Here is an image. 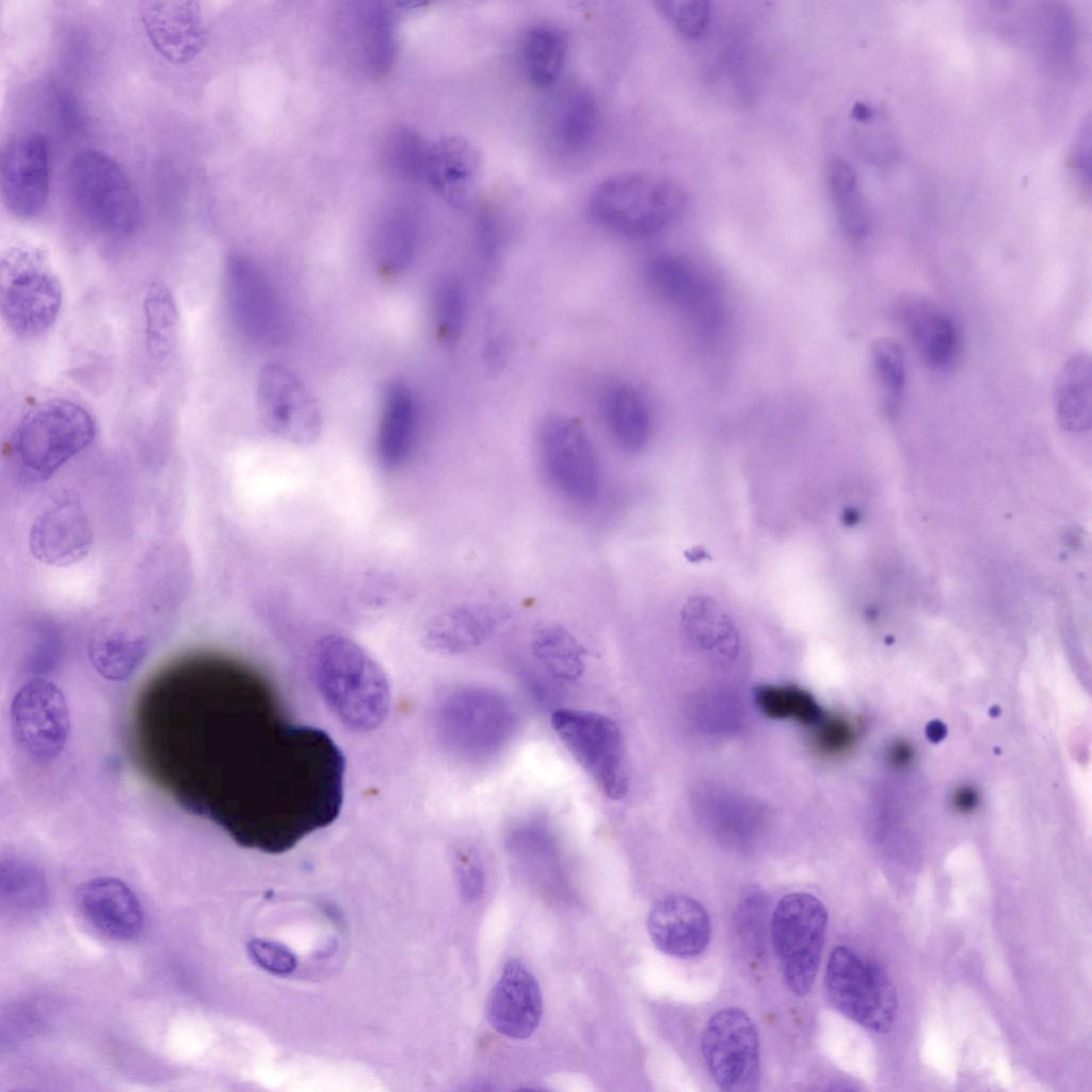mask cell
I'll return each mask as SVG.
<instances>
[{
	"mask_svg": "<svg viewBox=\"0 0 1092 1092\" xmlns=\"http://www.w3.org/2000/svg\"><path fill=\"white\" fill-rule=\"evenodd\" d=\"M257 404L266 428L292 444L308 445L321 432L319 404L304 381L289 367L270 363L257 379Z\"/></svg>",
	"mask_w": 1092,
	"mask_h": 1092,
	"instance_id": "7c38bea8",
	"label": "cell"
},
{
	"mask_svg": "<svg viewBox=\"0 0 1092 1092\" xmlns=\"http://www.w3.org/2000/svg\"><path fill=\"white\" fill-rule=\"evenodd\" d=\"M831 925L828 903L816 892L793 889L770 900L757 997L765 1010L772 1000L794 1028V1021L799 1028L812 1024Z\"/></svg>",
	"mask_w": 1092,
	"mask_h": 1092,
	"instance_id": "7a4b0ae2",
	"label": "cell"
},
{
	"mask_svg": "<svg viewBox=\"0 0 1092 1092\" xmlns=\"http://www.w3.org/2000/svg\"><path fill=\"white\" fill-rule=\"evenodd\" d=\"M531 652L542 668L557 680L573 682L585 671L584 647L569 630L559 624L536 628L531 637Z\"/></svg>",
	"mask_w": 1092,
	"mask_h": 1092,
	"instance_id": "4316f807",
	"label": "cell"
},
{
	"mask_svg": "<svg viewBox=\"0 0 1092 1092\" xmlns=\"http://www.w3.org/2000/svg\"><path fill=\"white\" fill-rule=\"evenodd\" d=\"M96 422L83 406L66 400L46 401L20 421L13 451L23 477L41 482L86 449L96 435Z\"/></svg>",
	"mask_w": 1092,
	"mask_h": 1092,
	"instance_id": "8992f818",
	"label": "cell"
},
{
	"mask_svg": "<svg viewBox=\"0 0 1092 1092\" xmlns=\"http://www.w3.org/2000/svg\"><path fill=\"white\" fill-rule=\"evenodd\" d=\"M455 866L465 897L475 900L484 888V867L479 852L471 846L460 847L455 852Z\"/></svg>",
	"mask_w": 1092,
	"mask_h": 1092,
	"instance_id": "8d00e7d4",
	"label": "cell"
},
{
	"mask_svg": "<svg viewBox=\"0 0 1092 1092\" xmlns=\"http://www.w3.org/2000/svg\"><path fill=\"white\" fill-rule=\"evenodd\" d=\"M93 544L91 521L77 496L62 492L35 517L30 550L39 562L68 566L83 560Z\"/></svg>",
	"mask_w": 1092,
	"mask_h": 1092,
	"instance_id": "2e32d148",
	"label": "cell"
},
{
	"mask_svg": "<svg viewBox=\"0 0 1092 1092\" xmlns=\"http://www.w3.org/2000/svg\"><path fill=\"white\" fill-rule=\"evenodd\" d=\"M1054 408L1060 425L1069 432L1090 430L1092 423V358L1090 353L1073 354L1062 366L1054 390Z\"/></svg>",
	"mask_w": 1092,
	"mask_h": 1092,
	"instance_id": "d4e9b609",
	"label": "cell"
},
{
	"mask_svg": "<svg viewBox=\"0 0 1092 1092\" xmlns=\"http://www.w3.org/2000/svg\"><path fill=\"white\" fill-rule=\"evenodd\" d=\"M828 183L842 230L851 239H864L870 218L854 170L846 161L834 159L828 167Z\"/></svg>",
	"mask_w": 1092,
	"mask_h": 1092,
	"instance_id": "f546056e",
	"label": "cell"
},
{
	"mask_svg": "<svg viewBox=\"0 0 1092 1092\" xmlns=\"http://www.w3.org/2000/svg\"><path fill=\"white\" fill-rule=\"evenodd\" d=\"M145 343L149 357L165 363L174 353L179 334V314L172 291L152 282L143 299Z\"/></svg>",
	"mask_w": 1092,
	"mask_h": 1092,
	"instance_id": "83f0119b",
	"label": "cell"
},
{
	"mask_svg": "<svg viewBox=\"0 0 1092 1092\" xmlns=\"http://www.w3.org/2000/svg\"><path fill=\"white\" fill-rule=\"evenodd\" d=\"M510 613L489 603H463L433 616L425 625L423 642L445 655H461L486 643L509 620Z\"/></svg>",
	"mask_w": 1092,
	"mask_h": 1092,
	"instance_id": "44dd1931",
	"label": "cell"
},
{
	"mask_svg": "<svg viewBox=\"0 0 1092 1092\" xmlns=\"http://www.w3.org/2000/svg\"><path fill=\"white\" fill-rule=\"evenodd\" d=\"M754 697L758 708L772 719L814 725L824 714L810 693L794 686H760L755 689Z\"/></svg>",
	"mask_w": 1092,
	"mask_h": 1092,
	"instance_id": "836d02e7",
	"label": "cell"
},
{
	"mask_svg": "<svg viewBox=\"0 0 1092 1092\" xmlns=\"http://www.w3.org/2000/svg\"><path fill=\"white\" fill-rule=\"evenodd\" d=\"M871 366L880 389L884 413L894 418L902 407L906 388V362L900 344L890 338L876 340Z\"/></svg>",
	"mask_w": 1092,
	"mask_h": 1092,
	"instance_id": "1f68e13d",
	"label": "cell"
},
{
	"mask_svg": "<svg viewBox=\"0 0 1092 1092\" xmlns=\"http://www.w3.org/2000/svg\"><path fill=\"white\" fill-rule=\"evenodd\" d=\"M688 198L674 180L652 173L612 175L592 190L588 210L598 225L627 237L655 235L674 223Z\"/></svg>",
	"mask_w": 1092,
	"mask_h": 1092,
	"instance_id": "5b68a950",
	"label": "cell"
},
{
	"mask_svg": "<svg viewBox=\"0 0 1092 1092\" xmlns=\"http://www.w3.org/2000/svg\"><path fill=\"white\" fill-rule=\"evenodd\" d=\"M658 12L679 33L696 38L705 31L710 18V5L705 0H658Z\"/></svg>",
	"mask_w": 1092,
	"mask_h": 1092,
	"instance_id": "e575fe53",
	"label": "cell"
},
{
	"mask_svg": "<svg viewBox=\"0 0 1092 1092\" xmlns=\"http://www.w3.org/2000/svg\"><path fill=\"white\" fill-rule=\"evenodd\" d=\"M555 121V134L567 150L587 147L595 135L598 110L593 96L581 89L567 92L561 99Z\"/></svg>",
	"mask_w": 1092,
	"mask_h": 1092,
	"instance_id": "4dcf8cb0",
	"label": "cell"
},
{
	"mask_svg": "<svg viewBox=\"0 0 1092 1092\" xmlns=\"http://www.w3.org/2000/svg\"><path fill=\"white\" fill-rule=\"evenodd\" d=\"M431 182L446 206L455 211L471 207L480 188L482 159L467 138L434 130L430 146Z\"/></svg>",
	"mask_w": 1092,
	"mask_h": 1092,
	"instance_id": "ac0fdd59",
	"label": "cell"
},
{
	"mask_svg": "<svg viewBox=\"0 0 1092 1092\" xmlns=\"http://www.w3.org/2000/svg\"><path fill=\"white\" fill-rule=\"evenodd\" d=\"M50 187L49 148L38 132L18 134L0 156V191L4 206L17 218L31 219L44 209Z\"/></svg>",
	"mask_w": 1092,
	"mask_h": 1092,
	"instance_id": "5bb4252c",
	"label": "cell"
},
{
	"mask_svg": "<svg viewBox=\"0 0 1092 1092\" xmlns=\"http://www.w3.org/2000/svg\"><path fill=\"white\" fill-rule=\"evenodd\" d=\"M523 58L530 81L539 87H549L561 77L566 54L567 38L553 25H536L525 34Z\"/></svg>",
	"mask_w": 1092,
	"mask_h": 1092,
	"instance_id": "f1b7e54d",
	"label": "cell"
},
{
	"mask_svg": "<svg viewBox=\"0 0 1092 1092\" xmlns=\"http://www.w3.org/2000/svg\"><path fill=\"white\" fill-rule=\"evenodd\" d=\"M67 188L77 213L95 230L124 236L138 226V195L125 171L108 154L97 149L79 151L68 166Z\"/></svg>",
	"mask_w": 1092,
	"mask_h": 1092,
	"instance_id": "ba28073f",
	"label": "cell"
},
{
	"mask_svg": "<svg viewBox=\"0 0 1092 1092\" xmlns=\"http://www.w3.org/2000/svg\"><path fill=\"white\" fill-rule=\"evenodd\" d=\"M318 689L330 710L354 732L375 729L390 706L387 676L355 641L338 635L321 638L311 656Z\"/></svg>",
	"mask_w": 1092,
	"mask_h": 1092,
	"instance_id": "3957f363",
	"label": "cell"
},
{
	"mask_svg": "<svg viewBox=\"0 0 1092 1092\" xmlns=\"http://www.w3.org/2000/svg\"><path fill=\"white\" fill-rule=\"evenodd\" d=\"M542 996L532 974L518 960H509L486 1003V1016L499 1033L525 1039L536 1029L542 1016Z\"/></svg>",
	"mask_w": 1092,
	"mask_h": 1092,
	"instance_id": "ffe728a7",
	"label": "cell"
},
{
	"mask_svg": "<svg viewBox=\"0 0 1092 1092\" xmlns=\"http://www.w3.org/2000/svg\"><path fill=\"white\" fill-rule=\"evenodd\" d=\"M501 250V237L492 223H483L479 229L477 252L484 267H494Z\"/></svg>",
	"mask_w": 1092,
	"mask_h": 1092,
	"instance_id": "74e56055",
	"label": "cell"
},
{
	"mask_svg": "<svg viewBox=\"0 0 1092 1092\" xmlns=\"http://www.w3.org/2000/svg\"><path fill=\"white\" fill-rule=\"evenodd\" d=\"M678 1009V1049L696 1078L720 1092H758L771 1082L780 1061L777 1037L737 977L716 998Z\"/></svg>",
	"mask_w": 1092,
	"mask_h": 1092,
	"instance_id": "6da1fadb",
	"label": "cell"
},
{
	"mask_svg": "<svg viewBox=\"0 0 1092 1092\" xmlns=\"http://www.w3.org/2000/svg\"><path fill=\"white\" fill-rule=\"evenodd\" d=\"M896 318L922 362L933 371L946 372L956 365L961 349L953 319L935 302L920 294H905L896 303Z\"/></svg>",
	"mask_w": 1092,
	"mask_h": 1092,
	"instance_id": "d6986e66",
	"label": "cell"
},
{
	"mask_svg": "<svg viewBox=\"0 0 1092 1092\" xmlns=\"http://www.w3.org/2000/svg\"><path fill=\"white\" fill-rule=\"evenodd\" d=\"M13 738L33 760L50 762L64 750L69 734V710L59 687L43 678L25 682L10 710Z\"/></svg>",
	"mask_w": 1092,
	"mask_h": 1092,
	"instance_id": "8fae6325",
	"label": "cell"
},
{
	"mask_svg": "<svg viewBox=\"0 0 1092 1092\" xmlns=\"http://www.w3.org/2000/svg\"><path fill=\"white\" fill-rule=\"evenodd\" d=\"M813 743L815 749L823 755H838L846 752L855 740V730L852 724L839 716L823 714L813 725Z\"/></svg>",
	"mask_w": 1092,
	"mask_h": 1092,
	"instance_id": "d590c367",
	"label": "cell"
},
{
	"mask_svg": "<svg viewBox=\"0 0 1092 1092\" xmlns=\"http://www.w3.org/2000/svg\"><path fill=\"white\" fill-rule=\"evenodd\" d=\"M819 996L835 1012L872 1033L889 1031L897 1013L896 990L885 969L856 946L831 933Z\"/></svg>",
	"mask_w": 1092,
	"mask_h": 1092,
	"instance_id": "277c9868",
	"label": "cell"
},
{
	"mask_svg": "<svg viewBox=\"0 0 1092 1092\" xmlns=\"http://www.w3.org/2000/svg\"><path fill=\"white\" fill-rule=\"evenodd\" d=\"M420 420V406L405 381H389L382 392L376 431V453L387 469L404 464L412 453Z\"/></svg>",
	"mask_w": 1092,
	"mask_h": 1092,
	"instance_id": "603a6c76",
	"label": "cell"
},
{
	"mask_svg": "<svg viewBox=\"0 0 1092 1092\" xmlns=\"http://www.w3.org/2000/svg\"><path fill=\"white\" fill-rule=\"evenodd\" d=\"M431 315L437 337L445 343L455 342L467 318V295L454 276L440 277L431 293Z\"/></svg>",
	"mask_w": 1092,
	"mask_h": 1092,
	"instance_id": "d6a6232c",
	"label": "cell"
},
{
	"mask_svg": "<svg viewBox=\"0 0 1092 1092\" xmlns=\"http://www.w3.org/2000/svg\"><path fill=\"white\" fill-rule=\"evenodd\" d=\"M62 300L61 283L42 250L16 245L1 256L0 314L14 335H43L55 322Z\"/></svg>",
	"mask_w": 1092,
	"mask_h": 1092,
	"instance_id": "52a82bcc",
	"label": "cell"
},
{
	"mask_svg": "<svg viewBox=\"0 0 1092 1092\" xmlns=\"http://www.w3.org/2000/svg\"><path fill=\"white\" fill-rule=\"evenodd\" d=\"M537 446L544 477L556 494L582 508L597 500L601 486L599 460L580 423L562 415L548 417L540 428Z\"/></svg>",
	"mask_w": 1092,
	"mask_h": 1092,
	"instance_id": "30bf717a",
	"label": "cell"
},
{
	"mask_svg": "<svg viewBox=\"0 0 1092 1092\" xmlns=\"http://www.w3.org/2000/svg\"><path fill=\"white\" fill-rule=\"evenodd\" d=\"M149 642L139 635L118 627L96 630L89 643V656L95 670L106 679L129 678L143 662Z\"/></svg>",
	"mask_w": 1092,
	"mask_h": 1092,
	"instance_id": "484cf974",
	"label": "cell"
},
{
	"mask_svg": "<svg viewBox=\"0 0 1092 1092\" xmlns=\"http://www.w3.org/2000/svg\"><path fill=\"white\" fill-rule=\"evenodd\" d=\"M647 285L662 301L680 311L702 332H716L723 306L713 284L692 263L673 255H658L644 268Z\"/></svg>",
	"mask_w": 1092,
	"mask_h": 1092,
	"instance_id": "9a60e30c",
	"label": "cell"
},
{
	"mask_svg": "<svg viewBox=\"0 0 1092 1092\" xmlns=\"http://www.w3.org/2000/svg\"><path fill=\"white\" fill-rule=\"evenodd\" d=\"M84 918L102 935L117 941L134 938L142 931L143 911L134 893L115 878H97L78 893Z\"/></svg>",
	"mask_w": 1092,
	"mask_h": 1092,
	"instance_id": "7402d4cb",
	"label": "cell"
},
{
	"mask_svg": "<svg viewBox=\"0 0 1092 1092\" xmlns=\"http://www.w3.org/2000/svg\"><path fill=\"white\" fill-rule=\"evenodd\" d=\"M226 292L232 319L240 332L260 344H273L284 331V309L273 283L258 263L243 253L229 256Z\"/></svg>",
	"mask_w": 1092,
	"mask_h": 1092,
	"instance_id": "4fadbf2b",
	"label": "cell"
},
{
	"mask_svg": "<svg viewBox=\"0 0 1092 1092\" xmlns=\"http://www.w3.org/2000/svg\"><path fill=\"white\" fill-rule=\"evenodd\" d=\"M139 14L151 46L166 61L186 64L205 48L208 33L198 1L145 0Z\"/></svg>",
	"mask_w": 1092,
	"mask_h": 1092,
	"instance_id": "e0dca14e",
	"label": "cell"
},
{
	"mask_svg": "<svg viewBox=\"0 0 1092 1092\" xmlns=\"http://www.w3.org/2000/svg\"><path fill=\"white\" fill-rule=\"evenodd\" d=\"M600 408L606 428L619 448L633 453L645 446L652 419L646 401L636 388L626 384L609 387L601 397Z\"/></svg>",
	"mask_w": 1092,
	"mask_h": 1092,
	"instance_id": "cb8c5ba5",
	"label": "cell"
},
{
	"mask_svg": "<svg viewBox=\"0 0 1092 1092\" xmlns=\"http://www.w3.org/2000/svg\"><path fill=\"white\" fill-rule=\"evenodd\" d=\"M550 723L561 743L605 797L623 799L629 787L624 739L610 717L590 710L559 708Z\"/></svg>",
	"mask_w": 1092,
	"mask_h": 1092,
	"instance_id": "9c48e42d",
	"label": "cell"
}]
</instances>
